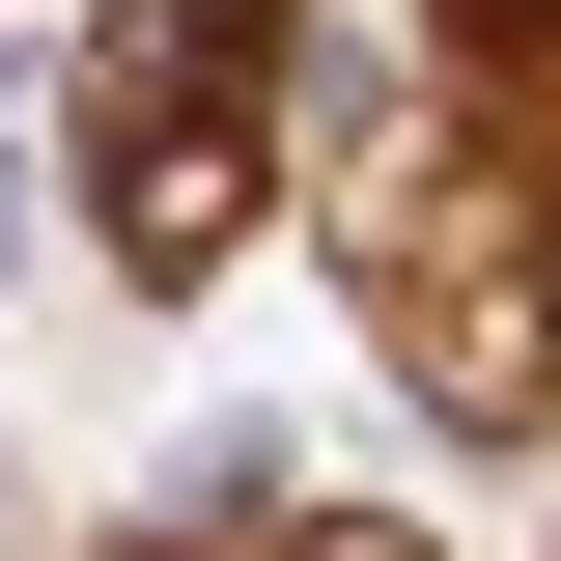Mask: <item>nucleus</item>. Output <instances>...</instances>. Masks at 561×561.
I'll use <instances>...</instances> for the list:
<instances>
[{
    "label": "nucleus",
    "mask_w": 561,
    "mask_h": 561,
    "mask_svg": "<svg viewBox=\"0 0 561 561\" xmlns=\"http://www.w3.org/2000/svg\"><path fill=\"white\" fill-rule=\"evenodd\" d=\"M253 169H280V0H113L84 28V225H113V280H225Z\"/></svg>",
    "instance_id": "nucleus-1"
},
{
    "label": "nucleus",
    "mask_w": 561,
    "mask_h": 561,
    "mask_svg": "<svg viewBox=\"0 0 561 561\" xmlns=\"http://www.w3.org/2000/svg\"><path fill=\"white\" fill-rule=\"evenodd\" d=\"M449 28H478V57H505V84H561V0H449Z\"/></svg>",
    "instance_id": "nucleus-2"
}]
</instances>
